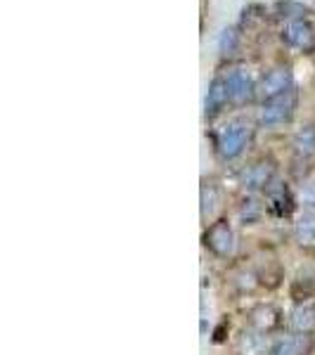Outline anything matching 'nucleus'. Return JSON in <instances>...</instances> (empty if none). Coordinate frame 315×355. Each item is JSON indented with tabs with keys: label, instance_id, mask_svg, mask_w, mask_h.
<instances>
[{
	"label": "nucleus",
	"instance_id": "obj_6",
	"mask_svg": "<svg viewBox=\"0 0 315 355\" xmlns=\"http://www.w3.org/2000/svg\"><path fill=\"white\" fill-rule=\"evenodd\" d=\"M268 206L263 194H242L235 204V225L242 230H254L266 223Z\"/></svg>",
	"mask_w": 315,
	"mask_h": 355
},
{
	"label": "nucleus",
	"instance_id": "obj_19",
	"mask_svg": "<svg viewBox=\"0 0 315 355\" xmlns=\"http://www.w3.org/2000/svg\"><path fill=\"white\" fill-rule=\"evenodd\" d=\"M296 199H299L301 211H313L315 214V178H306V180L299 182Z\"/></svg>",
	"mask_w": 315,
	"mask_h": 355
},
{
	"label": "nucleus",
	"instance_id": "obj_13",
	"mask_svg": "<svg viewBox=\"0 0 315 355\" xmlns=\"http://www.w3.org/2000/svg\"><path fill=\"white\" fill-rule=\"evenodd\" d=\"M287 331L315 334V301H296L287 311Z\"/></svg>",
	"mask_w": 315,
	"mask_h": 355
},
{
	"label": "nucleus",
	"instance_id": "obj_7",
	"mask_svg": "<svg viewBox=\"0 0 315 355\" xmlns=\"http://www.w3.org/2000/svg\"><path fill=\"white\" fill-rule=\"evenodd\" d=\"M263 199H266V206H268V216H273V218H291V216L296 214V206H299V199H296V194L289 190V182L284 180H275L271 187H268V192L263 194Z\"/></svg>",
	"mask_w": 315,
	"mask_h": 355
},
{
	"label": "nucleus",
	"instance_id": "obj_2",
	"mask_svg": "<svg viewBox=\"0 0 315 355\" xmlns=\"http://www.w3.org/2000/svg\"><path fill=\"white\" fill-rule=\"evenodd\" d=\"M251 123L247 119H230L228 123H223L216 133V152L221 154L225 162H232V159L242 157L244 150L251 142Z\"/></svg>",
	"mask_w": 315,
	"mask_h": 355
},
{
	"label": "nucleus",
	"instance_id": "obj_17",
	"mask_svg": "<svg viewBox=\"0 0 315 355\" xmlns=\"http://www.w3.org/2000/svg\"><path fill=\"white\" fill-rule=\"evenodd\" d=\"M228 102H230V93H228L225 78H216V81L209 85V93H206V100H204L206 116H216V114H221L223 110H225Z\"/></svg>",
	"mask_w": 315,
	"mask_h": 355
},
{
	"label": "nucleus",
	"instance_id": "obj_18",
	"mask_svg": "<svg viewBox=\"0 0 315 355\" xmlns=\"http://www.w3.org/2000/svg\"><path fill=\"white\" fill-rule=\"evenodd\" d=\"M291 150L299 159H311L315 154V123H303L291 135Z\"/></svg>",
	"mask_w": 315,
	"mask_h": 355
},
{
	"label": "nucleus",
	"instance_id": "obj_3",
	"mask_svg": "<svg viewBox=\"0 0 315 355\" xmlns=\"http://www.w3.org/2000/svg\"><path fill=\"white\" fill-rule=\"evenodd\" d=\"M244 324L268 336H278L287 331V313L280 311L273 301H254L244 311Z\"/></svg>",
	"mask_w": 315,
	"mask_h": 355
},
{
	"label": "nucleus",
	"instance_id": "obj_14",
	"mask_svg": "<svg viewBox=\"0 0 315 355\" xmlns=\"http://www.w3.org/2000/svg\"><path fill=\"white\" fill-rule=\"evenodd\" d=\"M225 85L228 93H230V102L242 105V102H247L256 95V85L259 83H254V78H251L247 69H232L225 76Z\"/></svg>",
	"mask_w": 315,
	"mask_h": 355
},
{
	"label": "nucleus",
	"instance_id": "obj_5",
	"mask_svg": "<svg viewBox=\"0 0 315 355\" xmlns=\"http://www.w3.org/2000/svg\"><path fill=\"white\" fill-rule=\"evenodd\" d=\"M294 112H296V93L289 90V93L275 97V100L263 102L259 110V125L261 128H278V125L289 123Z\"/></svg>",
	"mask_w": 315,
	"mask_h": 355
},
{
	"label": "nucleus",
	"instance_id": "obj_20",
	"mask_svg": "<svg viewBox=\"0 0 315 355\" xmlns=\"http://www.w3.org/2000/svg\"><path fill=\"white\" fill-rule=\"evenodd\" d=\"M235 43H237V33H235V28H225V31L221 33V41H219V48L223 55L232 53L235 50Z\"/></svg>",
	"mask_w": 315,
	"mask_h": 355
},
{
	"label": "nucleus",
	"instance_id": "obj_9",
	"mask_svg": "<svg viewBox=\"0 0 315 355\" xmlns=\"http://www.w3.org/2000/svg\"><path fill=\"white\" fill-rule=\"evenodd\" d=\"M225 197H223V187L216 180H204L202 190H199V216H202V225H209L216 218H221Z\"/></svg>",
	"mask_w": 315,
	"mask_h": 355
},
{
	"label": "nucleus",
	"instance_id": "obj_4",
	"mask_svg": "<svg viewBox=\"0 0 315 355\" xmlns=\"http://www.w3.org/2000/svg\"><path fill=\"white\" fill-rule=\"evenodd\" d=\"M278 180V166L271 159H256L239 171L237 185L242 194H266L268 187Z\"/></svg>",
	"mask_w": 315,
	"mask_h": 355
},
{
	"label": "nucleus",
	"instance_id": "obj_12",
	"mask_svg": "<svg viewBox=\"0 0 315 355\" xmlns=\"http://www.w3.org/2000/svg\"><path fill=\"white\" fill-rule=\"evenodd\" d=\"M291 242L303 254L315 251V214L313 211H299L291 218Z\"/></svg>",
	"mask_w": 315,
	"mask_h": 355
},
{
	"label": "nucleus",
	"instance_id": "obj_8",
	"mask_svg": "<svg viewBox=\"0 0 315 355\" xmlns=\"http://www.w3.org/2000/svg\"><path fill=\"white\" fill-rule=\"evenodd\" d=\"M315 353V334H294L282 331L273 336L268 355H313Z\"/></svg>",
	"mask_w": 315,
	"mask_h": 355
},
{
	"label": "nucleus",
	"instance_id": "obj_11",
	"mask_svg": "<svg viewBox=\"0 0 315 355\" xmlns=\"http://www.w3.org/2000/svg\"><path fill=\"white\" fill-rule=\"evenodd\" d=\"M291 85H294L291 71L287 67H278L261 78L259 85H256V95H259L263 102H268V100H275V97L289 93V90H294Z\"/></svg>",
	"mask_w": 315,
	"mask_h": 355
},
{
	"label": "nucleus",
	"instance_id": "obj_10",
	"mask_svg": "<svg viewBox=\"0 0 315 355\" xmlns=\"http://www.w3.org/2000/svg\"><path fill=\"white\" fill-rule=\"evenodd\" d=\"M271 341H273V336H268V334H263V331L244 324V327L235 334L232 355H268V351H271Z\"/></svg>",
	"mask_w": 315,
	"mask_h": 355
},
{
	"label": "nucleus",
	"instance_id": "obj_15",
	"mask_svg": "<svg viewBox=\"0 0 315 355\" xmlns=\"http://www.w3.org/2000/svg\"><path fill=\"white\" fill-rule=\"evenodd\" d=\"M230 284H232V289L237 291L239 296H256L259 291L266 289V287H263V282H261V275H259V270H256V266L237 268V270L232 272V277H230Z\"/></svg>",
	"mask_w": 315,
	"mask_h": 355
},
{
	"label": "nucleus",
	"instance_id": "obj_1",
	"mask_svg": "<svg viewBox=\"0 0 315 355\" xmlns=\"http://www.w3.org/2000/svg\"><path fill=\"white\" fill-rule=\"evenodd\" d=\"M202 246L219 261H230L237 254V225L230 216H221L204 225Z\"/></svg>",
	"mask_w": 315,
	"mask_h": 355
},
{
	"label": "nucleus",
	"instance_id": "obj_16",
	"mask_svg": "<svg viewBox=\"0 0 315 355\" xmlns=\"http://www.w3.org/2000/svg\"><path fill=\"white\" fill-rule=\"evenodd\" d=\"M284 41L299 50H311L315 43V33L308 21L296 19V21H289L287 28H284Z\"/></svg>",
	"mask_w": 315,
	"mask_h": 355
}]
</instances>
